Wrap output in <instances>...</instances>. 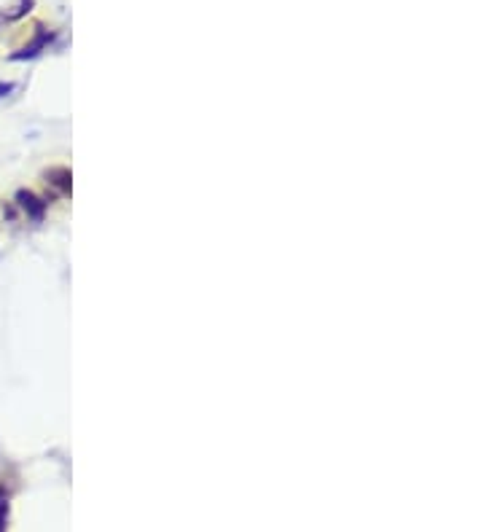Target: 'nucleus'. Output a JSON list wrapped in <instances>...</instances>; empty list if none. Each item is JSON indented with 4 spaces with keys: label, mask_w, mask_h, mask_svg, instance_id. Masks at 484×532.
<instances>
[{
    "label": "nucleus",
    "mask_w": 484,
    "mask_h": 532,
    "mask_svg": "<svg viewBox=\"0 0 484 532\" xmlns=\"http://www.w3.org/2000/svg\"><path fill=\"white\" fill-rule=\"evenodd\" d=\"M19 202H22V207H24V210H30L35 218H38L40 210H43V205H38V199H35L33 194H24V191L19 194Z\"/></svg>",
    "instance_id": "1"
},
{
    "label": "nucleus",
    "mask_w": 484,
    "mask_h": 532,
    "mask_svg": "<svg viewBox=\"0 0 484 532\" xmlns=\"http://www.w3.org/2000/svg\"><path fill=\"white\" fill-rule=\"evenodd\" d=\"M46 41H49V35H40L38 41L33 43V46H27L24 51H19V54H14V60H24V57H35L38 54V49L40 46H46Z\"/></svg>",
    "instance_id": "2"
},
{
    "label": "nucleus",
    "mask_w": 484,
    "mask_h": 532,
    "mask_svg": "<svg viewBox=\"0 0 484 532\" xmlns=\"http://www.w3.org/2000/svg\"><path fill=\"white\" fill-rule=\"evenodd\" d=\"M3 519H6V500L0 494V532H3Z\"/></svg>",
    "instance_id": "3"
}]
</instances>
